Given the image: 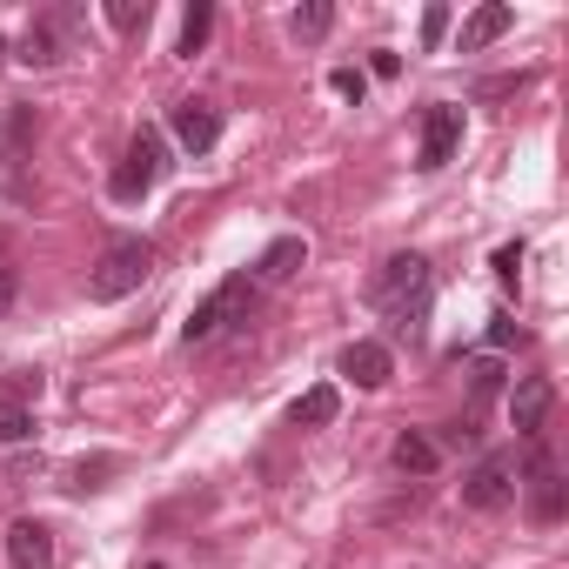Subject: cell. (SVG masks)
Masks as SVG:
<instances>
[{
  "mask_svg": "<svg viewBox=\"0 0 569 569\" xmlns=\"http://www.w3.org/2000/svg\"><path fill=\"white\" fill-rule=\"evenodd\" d=\"M28 396H41V376H8V402H28Z\"/></svg>",
  "mask_w": 569,
  "mask_h": 569,
  "instance_id": "obj_28",
  "label": "cell"
},
{
  "mask_svg": "<svg viewBox=\"0 0 569 569\" xmlns=\"http://www.w3.org/2000/svg\"><path fill=\"white\" fill-rule=\"evenodd\" d=\"M302 261H309V241H302V234H274V241L261 248V261H254V268H261V281H289Z\"/></svg>",
  "mask_w": 569,
  "mask_h": 569,
  "instance_id": "obj_14",
  "label": "cell"
},
{
  "mask_svg": "<svg viewBox=\"0 0 569 569\" xmlns=\"http://www.w3.org/2000/svg\"><path fill=\"white\" fill-rule=\"evenodd\" d=\"M28 436H34V409L0 396V442H28Z\"/></svg>",
  "mask_w": 569,
  "mask_h": 569,
  "instance_id": "obj_19",
  "label": "cell"
},
{
  "mask_svg": "<svg viewBox=\"0 0 569 569\" xmlns=\"http://www.w3.org/2000/svg\"><path fill=\"white\" fill-rule=\"evenodd\" d=\"M516 449H489L469 476H462V502L469 509H482V516H496V509H509L516 502Z\"/></svg>",
  "mask_w": 569,
  "mask_h": 569,
  "instance_id": "obj_6",
  "label": "cell"
},
{
  "mask_svg": "<svg viewBox=\"0 0 569 569\" xmlns=\"http://www.w3.org/2000/svg\"><path fill=\"white\" fill-rule=\"evenodd\" d=\"M329 28H336V8H329V0H302V8L289 14V34H296V41H322Z\"/></svg>",
  "mask_w": 569,
  "mask_h": 569,
  "instance_id": "obj_17",
  "label": "cell"
},
{
  "mask_svg": "<svg viewBox=\"0 0 569 569\" xmlns=\"http://www.w3.org/2000/svg\"><path fill=\"white\" fill-rule=\"evenodd\" d=\"M549 409H556V382H549V376H522V382L509 389V422H516V436H536V429L549 422Z\"/></svg>",
  "mask_w": 569,
  "mask_h": 569,
  "instance_id": "obj_10",
  "label": "cell"
},
{
  "mask_svg": "<svg viewBox=\"0 0 569 569\" xmlns=\"http://www.w3.org/2000/svg\"><path fill=\"white\" fill-rule=\"evenodd\" d=\"M469 376H476V396H496V389H502V362H496V356H489V362H476Z\"/></svg>",
  "mask_w": 569,
  "mask_h": 569,
  "instance_id": "obj_25",
  "label": "cell"
},
{
  "mask_svg": "<svg viewBox=\"0 0 569 569\" xmlns=\"http://www.w3.org/2000/svg\"><path fill=\"white\" fill-rule=\"evenodd\" d=\"M0 61H8V41H0Z\"/></svg>",
  "mask_w": 569,
  "mask_h": 569,
  "instance_id": "obj_31",
  "label": "cell"
},
{
  "mask_svg": "<svg viewBox=\"0 0 569 569\" xmlns=\"http://www.w3.org/2000/svg\"><path fill=\"white\" fill-rule=\"evenodd\" d=\"M161 174H168V148H161V134H154V128H141V134L121 148V161H114V181H108V188H114V201H141Z\"/></svg>",
  "mask_w": 569,
  "mask_h": 569,
  "instance_id": "obj_5",
  "label": "cell"
},
{
  "mask_svg": "<svg viewBox=\"0 0 569 569\" xmlns=\"http://www.w3.org/2000/svg\"><path fill=\"white\" fill-rule=\"evenodd\" d=\"M329 88H336L342 101H362V94H369V74H362V68H336V74H329Z\"/></svg>",
  "mask_w": 569,
  "mask_h": 569,
  "instance_id": "obj_22",
  "label": "cell"
},
{
  "mask_svg": "<svg viewBox=\"0 0 569 569\" xmlns=\"http://www.w3.org/2000/svg\"><path fill=\"white\" fill-rule=\"evenodd\" d=\"M141 21H148L141 0H108V28H114V34H134Z\"/></svg>",
  "mask_w": 569,
  "mask_h": 569,
  "instance_id": "obj_21",
  "label": "cell"
},
{
  "mask_svg": "<svg viewBox=\"0 0 569 569\" xmlns=\"http://www.w3.org/2000/svg\"><path fill=\"white\" fill-rule=\"evenodd\" d=\"M148 274H154V241H141V234H114V241L101 248V261L88 268V302H121V296L141 289Z\"/></svg>",
  "mask_w": 569,
  "mask_h": 569,
  "instance_id": "obj_1",
  "label": "cell"
},
{
  "mask_svg": "<svg viewBox=\"0 0 569 569\" xmlns=\"http://www.w3.org/2000/svg\"><path fill=\"white\" fill-rule=\"evenodd\" d=\"M81 41V8H48L28 21V41H21V61L28 68H61Z\"/></svg>",
  "mask_w": 569,
  "mask_h": 569,
  "instance_id": "obj_4",
  "label": "cell"
},
{
  "mask_svg": "<svg viewBox=\"0 0 569 569\" xmlns=\"http://www.w3.org/2000/svg\"><path fill=\"white\" fill-rule=\"evenodd\" d=\"M342 376H349L356 389H382V382L396 376V362H389L382 342H349V349H342Z\"/></svg>",
  "mask_w": 569,
  "mask_h": 569,
  "instance_id": "obj_12",
  "label": "cell"
},
{
  "mask_svg": "<svg viewBox=\"0 0 569 569\" xmlns=\"http://www.w3.org/2000/svg\"><path fill=\"white\" fill-rule=\"evenodd\" d=\"M442 34H449V8H429V14H422V48H436Z\"/></svg>",
  "mask_w": 569,
  "mask_h": 569,
  "instance_id": "obj_27",
  "label": "cell"
},
{
  "mask_svg": "<svg viewBox=\"0 0 569 569\" xmlns=\"http://www.w3.org/2000/svg\"><path fill=\"white\" fill-rule=\"evenodd\" d=\"M8 562H14V569H48V562H54V536H48V522L21 516V522L8 529Z\"/></svg>",
  "mask_w": 569,
  "mask_h": 569,
  "instance_id": "obj_11",
  "label": "cell"
},
{
  "mask_svg": "<svg viewBox=\"0 0 569 569\" xmlns=\"http://www.w3.org/2000/svg\"><path fill=\"white\" fill-rule=\"evenodd\" d=\"M168 128H174V141H181L188 154H208V148L221 141V114H214L208 101H194V94L168 108Z\"/></svg>",
  "mask_w": 569,
  "mask_h": 569,
  "instance_id": "obj_8",
  "label": "cell"
},
{
  "mask_svg": "<svg viewBox=\"0 0 569 569\" xmlns=\"http://www.w3.org/2000/svg\"><path fill=\"white\" fill-rule=\"evenodd\" d=\"M516 489H529V516H536V522H562L569 482H562V469H556L542 449H529V482H516Z\"/></svg>",
  "mask_w": 569,
  "mask_h": 569,
  "instance_id": "obj_7",
  "label": "cell"
},
{
  "mask_svg": "<svg viewBox=\"0 0 569 569\" xmlns=\"http://www.w3.org/2000/svg\"><path fill=\"white\" fill-rule=\"evenodd\" d=\"M114 469H121V456H81L74 462V489H108Z\"/></svg>",
  "mask_w": 569,
  "mask_h": 569,
  "instance_id": "obj_20",
  "label": "cell"
},
{
  "mask_svg": "<svg viewBox=\"0 0 569 569\" xmlns=\"http://www.w3.org/2000/svg\"><path fill=\"white\" fill-rule=\"evenodd\" d=\"M429 442H436V449H469L476 429H469V422H442V436H429Z\"/></svg>",
  "mask_w": 569,
  "mask_h": 569,
  "instance_id": "obj_26",
  "label": "cell"
},
{
  "mask_svg": "<svg viewBox=\"0 0 569 569\" xmlns=\"http://www.w3.org/2000/svg\"><path fill=\"white\" fill-rule=\"evenodd\" d=\"M336 409H342V396H336L329 382H316V389L289 409V422H296V429H329V422H336Z\"/></svg>",
  "mask_w": 569,
  "mask_h": 569,
  "instance_id": "obj_15",
  "label": "cell"
},
{
  "mask_svg": "<svg viewBox=\"0 0 569 569\" xmlns=\"http://www.w3.org/2000/svg\"><path fill=\"white\" fill-rule=\"evenodd\" d=\"M248 309H254V281H248V274H228L208 302H194V316L181 322V336H188V342H214L228 322H248Z\"/></svg>",
  "mask_w": 569,
  "mask_h": 569,
  "instance_id": "obj_3",
  "label": "cell"
},
{
  "mask_svg": "<svg viewBox=\"0 0 569 569\" xmlns=\"http://www.w3.org/2000/svg\"><path fill=\"white\" fill-rule=\"evenodd\" d=\"M369 68H376V74H382V81H396V74H402V54H389V48H382V54H376V61H369Z\"/></svg>",
  "mask_w": 569,
  "mask_h": 569,
  "instance_id": "obj_29",
  "label": "cell"
},
{
  "mask_svg": "<svg viewBox=\"0 0 569 569\" xmlns=\"http://www.w3.org/2000/svg\"><path fill=\"white\" fill-rule=\"evenodd\" d=\"M208 34H214V8H208V0H194V8L181 14V54H201Z\"/></svg>",
  "mask_w": 569,
  "mask_h": 569,
  "instance_id": "obj_18",
  "label": "cell"
},
{
  "mask_svg": "<svg viewBox=\"0 0 569 569\" xmlns=\"http://www.w3.org/2000/svg\"><path fill=\"white\" fill-rule=\"evenodd\" d=\"M456 148H462V108L442 101V108L422 114V154H416V168H442Z\"/></svg>",
  "mask_w": 569,
  "mask_h": 569,
  "instance_id": "obj_9",
  "label": "cell"
},
{
  "mask_svg": "<svg viewBox=\"0 0 569 569\" xmlns=\"http://www.w3.org/2000/svg\"><path fill=\"white\" fill-rule=\"evenodd\" d=\"M509 342H516V316L496 309V316H489V349H509Z\"/></svg>",
  "mask_w": 569,
  "mask_h": 569,
  "instance_id": "obj_24",
  "label": "cell"
},
{
  "mask_svg": "<svg viewBox=\"0 0 569 569\" xmlns=\"http://www.w3.org/2000/svg\"><path fill=\"white\" fill-rule=\"evenodd\" d=\"M436 462H442V449H436L422 429H402V436H396V469H402V476H429Z\"/></svg>",
  "mask_w": 569,
  "mask_h": 569,
  "instance_id": "obj_16",
  "label": "cell"
},
{
  "mask_svg": "<svg viewBox=\"0 0 569 569\" xmlns=\"http://www.w3.org/2000/svg\"><path fill=\"white\" fill-rule=\"evenodd\" d=\"M489 268H496V281H516V274H522V241L496 248V261H489Z\"/></svg>",
  "mask_w": 569,
  "mask_h": 569,
  "instance_id": "obj_23",
  "label": "cell"
},
{
  "mask_svg": "<svg viewBox=\"0 0 569 569\" xmlns=\"http://www.w3.org/2000/svg\"><path fill=\"white\" fill-rule=\"evenodd\" d=\"M509 28H516V8H502V0H489V8H476V14L462 21V54H476V48L502 41Z\"/></svg>",
  "mask_w": 569,
  "mask_h": 569,
  "instance_id": "obj_13",
  "label": "cell"
},
{
  "mask_svg": "<svg viewBox=\"0 0 569 569\" xmlns=\"http://www.w3.org/2000/svg\"><path fill=\"white\" fill-rule=\"evenodd\" d=\"M14 309V268H0V316Z\"/></svg>",
  "mask_w": 569,
  "mask_h": 569,
  "instance_id": "obj_30",
  "label": "cell"
},
{
  "mask_svg": "<svg viewBox=\"0 0 569 569\" xmlns=\"http://www.w3.org/2000/svg\"><path fill=\"white\" fill-rule=\"evenodd\" d=\"M369 296H376V302L396 316V329L409 336V329L422 322V309H429V261H422V254H389Z\"/></svg>",
  "mask_w": 569,
  "mask_h": 569,
  "instance_id": "obj_2",
  "label": "cell"
}]
</instances>
